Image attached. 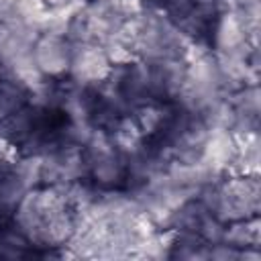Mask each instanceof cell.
Here are the masks:
<instances>
[{"instance_id":"cell-1","label":"cell","mask_w":261,"mask_h":261,"mask_svg":"<svg viewBox=\"0 0 261 261\" xmlns=\"http://www.w3.org/2000/svg\"><path fill=\"white\" fill-rule=\"evenodd\" d=\"M10 222L35 249H59L75 232V212L61 186H35L18 200Z\"/></svg>"},{"instance_id":"cell-2","label":"cell","mask_w":261,"mask_h":261,"mask_svg":"<svg viewBox=\"0 0 261 261\" xmlns=\"http://www.w3.org/2000/svg\"><path fill=\"white\" fill-rule=\"evenodd\" d=\"M196 198L222 222L251 218L261 210V181L259 175H222L202 186Z\"/></svg>"},{"instance_id":"cell-3","label":"cell","mask_w":261,"mask_h":261,"mask_svg":"<svg viewBox=\"0 0 261 261\" xmlns=\"http://www.w3.org/2000/svg\"><path fill=\"white\" fill-rule=\"evenodd\" d=\"M88 177L100 190H120L126 186V159L114 147L108 130L96 128L84 143Z\"/></svg>"},{"instance_id":"cell-4","label":"cell","mask_w":261,"mask_h":261,"mask_svg":"<svg viewBox=\"0 0 261 261\" xmlns=\"http://www.w3.org/2000/svg\"><path fill=\"white\" fill-rule=\"evenodd\" d=\"M208 45L214 55H243L247 57L253 49H257L247 35V27L243 14L237 6L222 8L210 27Z\"/></svg>"},{"instance_id":"cell-5","label":"cell","mask_w":261,"mask_h":261,"mask_svg":"<svg viewBox=\"0 0 261 261\" xmlns=\"http://www.w3.org/2000/svg\"><path fill=\"white\" fill-rule=\"evenodd\" d=\"M73 45L61 33L41 31L33 43V59L45 80H65Z\"/></svg>"},{"instance_id":"cell-6","label":"cell","mask_w":261,"mask_h":261,"mask_svg":"<svg viewBox=\"0 0 261 261\" xmlns=\"http://www.w3.org/2000/svg\"><path fill=\"white\" fill-rule=\"evenodd\" d=\"M112 69L114 65L108 61L102 43H82L73 45L71 63L65 80L86 88H98L102 82H106Z\"/></svg>"},{"instance_id":"cell-7","label":"cell","mask_w":261,"mask_h":261,"mask_svg":"<svg viewBox=\"0 0 261 261\" xmlns=\"http://www.w3.org/2000/svg\"><path fill=\"white\" fill-rule=\"evenodd\" d=\"M237 155V141L230 128H208L202 159L210 169L224 175Z\"/></svg>"},{"instance_id":"cell-8","label":"cell","mask_w":261,"mask_h":261,"mask_svg":"<svg viewBox=\"0 0 261 261\" xmlns=\"http://www.w3.org/2000/svg\"><path fill=\"white\" fill-rule=\"evenodd\" d=\"M222 243L234 249H261V220L259 216L241 218L224 224Z\"/></svg>"},{"instance_id":"cell-9","label":"cell","mask_w":261,"mask_h":261,"mask_svg":"<svg viewBox=\"0 0 261 261\" xmlns=\"http://www.w3.org/2000/svg\"><path fill=\"white\" fill-rule=\"evenodd\" d=\"M35 245L10 222L6 220L0 228V259H27L35 255Z\"/></svg>"},{"instance_id":"cell-10","label":"cell","mask_w":261,"mask_h":261,"mask_svg":"<svg viewBox=\"0 0 261 261\" xmlns=\"http://www.w3.org/2000/svg\"><path fill=\"white\" fill-rule=\"evenodd\" d=\"M27 102H31V90L20 80L0 73V122Z\"/></svg>"},{"instance_id":"cell-11","label":"cell","mask_w":261,"mask_h":261,"mask_svg":"<svg viewBox=\"0 0 261 261\" xmlns=\"http://www.w3.org/2000/svg\"><path fill=\"white\" fill-rule=\"evenodd\" d=\"M169 259H208V245L196 232L175 230Z\"/></svg>"},{"instance_id":"cell-12","label":"cell","mask_w":261,"mask_h":261,"mask_svg":"<svg viewBox=\"0 0 261 261\" xmlns=\"http://www.w3.org/2000/svg\"><path fill=\"white\" fill-rule=\"evenodd\" d=\"M224 224L220 218H216L212 212H206L196 234L210 247V245H216V243H222V234H224Z\"/></svg>"},{"instance_id":"cell-13","label":"cell","mask_w":261,"mask_h":261,"mask_svg":"<svg viewBox=\"0 0 261 261\" xmlns=\"http://www.w3.org/2000/svg\"><path fill=\"white\" fill-rule=\"evenodd\" d=\"M239 249L226 245V243H216L208 247V259L214 261H239Z\"/></svg>"},{"instance_id":"cell-14","label":"cell","mask_w":261,"mask_h":261,"mask_svg":"<svg viewBox=\"0 0 261 261\" xmlns=\"http://www.w3.org/2000/svg\"><path fill=\"white\" fill-rule=\"evenodd\" d=\"M47 10H75L80 4L75 0H41Z\"/></svg>"},{"instance_id":"cell-15","label":"cell","mask_w":261,"mask_h":261,"mask_svg":"<svg viewBox=\"0 0 261 261\" xmlns=\"http://www.w3.org/2000/svg\"><path fill=\"white\" fill-rule=\"evenodd\" d=\"M4 222H6V220H2V218H0V228H2V224H4Z\"/></svg>"},{"instance_id":"cell-16","label":"cell","mask_w":261,"mask_h":261,"mask_svg":"<svg viewBox=\"0 0 261 261\" xmlns=\"http://www.w3.org/2000/svg\"><path fill=\"white\" fill-rule=\"evenodd\" d=\"M0 29H2V20H0Z\"/></svg>"},{"instance_id":"cell-17","label":"cell","mask_w":261,"mask_h":261,"mask_svg":"<svg viewBox=\"0 0 261 261\" xmlns=\"http://www.w3.org/2000/svg\"><path fill=\"white\" fill-rule=\"evenodd\" d=\"M149 2H157V0H149Z\"/></svg>"}]
</instances>
